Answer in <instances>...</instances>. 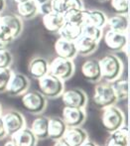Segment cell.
I'll return each mask as SVG.
<instances>
[{
    "label": "cell",
    "mask_w": 130,
    "mask_h": 146,
    "mask_svg": "<svg viewBox=\"0 0 130 146\" xmlns=\"http://www.w3.org/2000/svg\"><path fill=\"white\" fill-rule=\"evenodd\" d=\"M22 21L18 16L8 14L0 17V39L8 43L15 40L22 32Z\"/></svg>",
    "instance_id": "obj_1"
},
{
    "label": "cell",
    "mask_w": 130,
    "mask_h": 146,
    "mask_svg": "<svg viewBox=\"0 0 130 146\" xmlns=\"http://www.w3.org/2000/svg\"><path fill=\"white\" fill-rule=\"evenodd\" d=\"M101 73V79L106 82H112L121 75L123 66L121 61L114 55H106L98 61Z\"/></svg>",
    "instance_id": "obj_2"
},
{
    "label": "cell",
    "mask_w": 130,
    "mask_h": 146,
    "mask_svg": "<svg viewBox=\"0 0 130 146\" xmlns=\"http://www.w3.org/2000/svg\"><path fill=\"white\" fill-rule=\"evenodd\" d=\"M92 102L94 106L100 110H103L107 106H114L117 102V98L110 84L96 85L94 90Z\"/></svg>",
    "instance_id": "obj_3"
},
{
    "label": "cell",
    "mask_w": 130,
    "mask_h": 146,
    "mask_svg": "<svg viewBox=\"0 0 130 146\" xmlns=\"http://www.w3.org/2000/svg\"><path fill=\"white\" fill-rule=\"evenodd\" d=\"M38 86L41 94L50 98H58L64 92V82L49 73L38 79Z\"/></svg>",
    "instance_id": "obj_4"
},
{
    "label": "cell",
    "mask_w": 130,
    "mask_h": 146,
    "mask_svg": "<svg viewBox=\"0 0 130 146\" xmlns=\"http://www.w3.org/2000/svg\"><path fill=\"white\" fill-rule=\"evenodd\" d=\"M125 116L122 110L117 108L114 106H107L103 108L101 114V123L102 126L108 131L109 133L119 129L124 125Z\"/></svg>",
    "instance_id": "obj_5"
},
{
    "label": "cell",
    "mask_w": 130,
    "mask_h": 146,
    "mask_svg": "<svg viewBox=\"0 0 130 146\" xmlns=\"http://www.w3.org/2000/svg\"><path fill=\"white\" fill-rule=\"evenodd\" d=\"M21 104L27 111L39 114L46 108V98L38 92H25L21 98Z\"/></svg>",
    "instance_id": "obj_6"
},
{
    "label": "cell",
    "mask_w": 130,
    "mask_h": 146,
    "mask_svg": "<svg viewBox=\"0 0 130 146\" xmlns=\"http://www.w3.org/2000/svg\"><path fill=\"white\" fill-rule=\"evenodd\" d=\"M75 65L72 60L64 58H56L51 64H49L48 73L55 77L64 80H69L75 73Z\"/></svg>",
    "instance_id": "obj_7"
},
{
    "label": "cell",
    "mask_w": 130,
    "mask_h": 146,
    "mask_svg": "<svg viewBox=\"0 0 130 146\" xmlns=\"http://www.w3.org/2000/svg\"><path fill=\"white\" fill-rule=\"evenodd\" d=\"M64 106L68 108H84L88 102V96L84 90L80 88H71L61 94Z\"/></svg>",
    "instance_id": "obj_8"
},
{
    "label": "cell",
    "mask_w": 130,
    "mask_h": 146,
    "mask_svg": "<svg viewBox=\"0 0 130 146\" xmlns=\"http://www.w3.org/2000/svg\"><path fill=\"white\" fill-rule=\"evenodd\" d=\"M2 118H3L7 135H10V136L26 126V121L24 116L22 115V113L16 111V110H10V111L6 112L2 116Z\"/></svg>",
    "instance_id": "obj_9"
},
{
    "label": "cell",
    "mask_w": 130,
    "mask_h": 146,
    "mask_svg": "<svg viewBox=\"0 0 130 146\" xmlns=\"http://www.w3.org/2000/svg\"><path fill=\"white\" fill-rule=\"evenodd\" d=\"M86 118L84 108H68L65 106L62 111V119L67 127H78L82 125Z\"/></svg>",
    "instance_id": "obj_10"
},
{
    "label": "cell",
    "mask_w": 130,
    "mask_h": 146,
    "mask_svg": "<svg viewBox=\"0 0 130 146\" xmlns=\"http://www.w3.org/2000/svg\"><path fill=\"white\" fill-rule=\"evenodd\" d=\"M29 88V80L22 74H13L6 87V92L10 96H21Z\"/></svg>",
    "instance_id": "obj_11"
},
{
    "label": "cell",
    "mask_w": 130,
    "mask_h": 146,
    "mask_svg": "<svg viewBox=\"0 0 130 146\" xmlns=\"http://www.w3.org/2000/svg\"><path fill=\"white\" fill-rule=\"evenodd\" d=\"M105 45L112 51H120L127 47V33L108 31L104 36Z\"/></svg>",
    "instance_id": "obj_12"
},
{
    "label": "cell",
    "mask_w": 130,
    "mask_h": 146,
    "mask_svg": "<svg viewBox=\"0 0 130 146\" xmlns=\"http://www.w3.org/2000/svg\"><path fill=\"white\" fill-rule=\"evenodd\" d=\"M82 75L86 81L96 83L101 80V73H100L99 63L96 60H88L82 65L80 68Z\"/></svg>",
    "instance_id": "obj_13"
},
{
    "label": "cell",
    "mask_w": 130,
    "mask_h": 146,
    "mask_svg": "<svg viewBox=\"0 0 130 146\" xmlns=\"http://www.w3.org/2000/svg\"><path fill=\"white\" fill-rule=\"evenodd\" d=\"M55 51L58 57L68 60H73L78 55L75 42L60 38L55 43Z\"/></svg>",
    "instance_id": "obj_14"
},
{
    "label": "cell",
    "mask_w": 130,
    "mask_h": 146,
    "mask_svg": "<svg viewBox=\"0 0 130 146\" xmlns=\"http://www.w3.org/2000/svg\"><path fill=\"white\" fill-rule=\"evenodd\" d=\"M11 141L17 146H36L38 138L29 127H23L11 135Z\"/></svg>",
    "instance_id": "obj_15"
},
{
    "label": "cell",
    "mask_w": 130,
    "mask_h": 146,
    "mask_svg": "<svg viewBox=\"0 0 130 146\" xmlns=\"http://www.w3.org/2000/svg\"><path fill=\"white\" fill-rule=\"evenodd\" d=\"M63 138L71 146H80L88 140V133L82 127H68Z\"/></svg>",
    "instance_id": "obj_16"
},
{
    "label": "cell",
    "mask_w": 130,
    "mask_h": 146,
    "mask_svg": "<svg viewBox=\"0 0 130 146\" xmlns=\"http://www.w3.org/2000/svg\"><path fill=\"white\" fill-rule=\"evenodd\" d=\"M64 24H65V19L63 14L52 11L51 13L43 16V25L49 32H59Z\"/></svg>",
    "instance_id": "obj_17"
},
{
    "label": "cell",
    "mask_w": 130,
    "mask_h": 146,
    "mask_svg": "<svg viewBox=\"0 0 130 146\" xmlns=\"http://www.w3.org/2000/svg\"><path fill=\"white\" fill-rule=\"evenodd\" d=\"M67 128V125L65 124L63 119L60 118V117L49 118L48 137H50L53 140H58V139L63 138Z\"/></svg>",
    "instance_id": "obj_18"
},
{
    "label": "cell",
    "mask_w": 130,
    "mask_h": 146,
    "mask_svg": "<svg viewBox=\"0 0 130 146\" xmlns=\"http://www.w3.org/2000/svg\"><path fill=\"white\" fill-rule=\"evenodd\" d=\"M75 44L76 47H77L78 54L86 56V55H90L94 51H96V49L98 48V42L92 39L90 37H88L86 35L82 34L75 41Z\"/></svg>",
    "instance_id": "obj_19"
},
{
    "label": "cell",
    "mask_w": 130,
    "mask_h": 146,
    "mask_svg": "<svg viewBox=\"0 0 130 146\" xmlns=\"http://www.w3.org/2000/svg\"><path fill=\"white\" fill-rule=\"evenodd\" d=\"M49 63L43 58H35L29 63L28 72L34 79H40L48 74Z\"/></svg>",
    "instance_id": "obj_20"
},
{
    "label": "cell",
    "mask_w": 130,
    "mask_h": 146,
    "mask_svg": "<svg viewBox=\"0 0 130 146\" xmlns=\"http://www.w3.org/2000/svg\"><path fill=\"white\" fill-rule=\"evenodd\" d=\"M48 126L49 118L46 116H39L33 119L29 128L38 139L48 138Z\"/></svg>",
    "instance_id": "obj_21"
},
{
    "label": "cell",
    "mask_w": 130,
    "mask_h": 146,
    "mask_svg": "<svg viewBox=\"0 0 130 146\" xmlns=\"http://www.w3.org/2000/svg\"><path fill=\"white\" fill-rule=\"evenodd\" d=\"M106 146H128V128L126 125L110 133Z\"/></svg>",
    "instance_id": "obj_22"
},
{
    "label": "cell",
    "mask_w": 130,
    "mask_h": 146,
    "mask_svg": "<svg viewBox=\"0 0 130 146\" xmlns=\"http://www.w3.org/2000/svg\"><path fill=\"white\" fill-rule=\"evenodd\" d=\"M82 25L65 22L63 27L60 29V31L58 33L60 34L61 38L65 39V40H68V41H73V42H75L78 37L82 35Z\"/></svg>",
    "instance_id": "obj_23"
},
{
    "label": "cell",
    "mask_w": 130,
    "mask_h": 146,
    "mask_svg": "<svg viewBox=\"0 0 130 146\" xmlns=\"http://www.w3.org/2000/svg\"><path fill=\"white\" fill-rule=\"evenodd\" d=\"M106 23L107 18L103 12L99 11V10L86 11L84 24H88V25H92L101 29Z\"/></svg>",
    "instance_id": "obj_24"
},
{
    "label": "cell",
    "mask_w": 130,
    "mask_h": 146,
    "mask_svg": "<svg viewBox=\"0 0 130 146\" xmlns=\"http://www.w3.org/2000/svg\"><path fill=\"white\" fill-rule=\"evenodd\" d=\"M17 10L19 15H21L24 18H27V19H30V18L36 16L38 13V4L34 0H29V1L18 4Z\"/></svg>",
    "instance_id": "obj_25"
},
{
    "label": "cell",
    "mask_w": 130,
    "mask_h": 146,
    "mask_svg": "<svg viewBox=\"0 0 130 146\" xmlns=\"http://www.w3.org/2000/svg\"><path fill=\"white\" fill-rule=\"evenodd\" d=\"M110 30L116 31V32H127L128 29V17L127 15H117L111 17L107 21Z\"/></svg>",
    "instance_id": "obj_26"
},
{
    "label": "cell",
    "mask_w": 130,
    "mask_h": 146,
    "mask_svg": "<svg viewBox=\"0 0 130 146\" xmlns=\"http://www.w3.org/2000/svg\"><path fill=\"white\" fill-rule=\"evenodd\" d=\"M86 13V10L84 9H70L67 10L63 15H64L65 22L84 25Z\"/></svg>",
    "instance_id": "obj_27"
},
{
    "label": "cell",
    "mask_w": 130,
    "mask_h": 146,
    "mask_svg": "<svg viewBox=\"0 0 130 146\" xmlns=\"http://www.w3.org/2000/svg\"><path fill=\"white\" fill-rule=\"evenodd\" d=\"M110 86L112 87L115 94H116L117 100H125L128 96V82L127 80L116 79L110 82Z\"/></svg>",
    "instance_id": "obj_28"
},
{
    "label": "cell",
    "mask_w": 130,
    "mask_h": 146,
    "mask_svg": "<svg viewBox=\"0 0 130 146\" xmlns=\"http://www.w3.org/2000/svg\"><path fill=\"white\" fill-rule=\"evenodd\" d=\"M111 9L116 14L127 15L129 8V0H110Z\"/></svg>",
    "instance_id": "obj_29"
},
{
    "label": "cell",
    "mask_w": 130,
    "mask_h": 146,
    "mask_svg": "<svg viewBox=\"0 0 130 146\" xmlns=\"http://www.w3.org/2000/svg\"><path fill=\"white\" fill-rule=\"evenodd\" d=\"M82 34L86 35L88 37H90L94 40L99 42V40L102 37V32L100 28L94 27L92 25H88V24H84L82 25Z\"/></svg>",
    "instance_id": "obj_30"
},
{
    "label": "cell",
    "mask_w": 130,
    "mask_h": 146,
    "mask_svg": "<svg viewBox=\"0 0 130 146\" xmlns=\"http://www.w3.org/2000/svg\"><path fill=\"white\" fill-rule=\"evenodd\" d=\"M13 72L9 68H0V92H5L7 84L11 79Z\"/></svg>",
    "instance_id": "obj_31"
},
{
    "label": "cell",
    "mask_w": 130,
    "mask_h": 146,
    "mask_svg": "<svg viewBox=\"0 0 130 146\" xmlns=\"http://www.w3.org/2000/svg\"><path fill=\"white\" fill-rule=\"evenodd\" d=\"M12 63V55L7 50H0V68H9Z\"/></svg>",
    "instance_id": "obj_32"
},
{
    "label": "cell",
    "mask_w": 130,
    "mask_h": 146,
    "mask_svg": "<svg viewBox=\"0 0 130 146\" xmlns=\"http://www.w3.org/2000/svg\"><path fill=\"white\" fill-rule=\"evenodd\" d=\"M50 3H51V6H52L53 12L64 14L67 11L66 0H50Z\"/></svg>",
    "instance_id": "obj_33"
},
{
    "label": "cell",
    "mask_w": 130,
    "mask_h": 146,
    "mask_svg": "<svg viewBox=\"0 0 130 146\" xmlns=\"http://www.w3.org/2000/svg\"><path fill=\"white\" fill-rule=\"evenodd\" d=\"M67 10L70 9H84L82 0H66Z\"/></svg>",
    "instance_id": "obj_34"
},
{
    "label": "cell",
    "mask_w": 130,
    "mask_h": 146,
    "mask_svg": "<svg viewBox=\"0 0 130 146\" xmlns=\"http://www.w3.org/2000/svg\"><path fill=\"white\" fill-rule=\"evenodd\" d=\"M53 10H52V6H51V3H50V0L43 4H40L38 5V12H40L41 14H43V16L46 15V14H49L51 13Z\"/></svg>",
    "instance_id": "obj_35"
},
{
    "label": "cell",
    "mask_w": 130,
    "mask_h": 146,
    "mask_svg": "<svg viewBox=\"0 0 130 146\" xmlns=\"http://www.w3.org/2000/svg\"><path fill=\"white\" fill-rule=\"evenodd\" d=\"M6 135H7V132H6L5 125H4V122H3V118H2V115H0V139L4 138Z\"/></svg>",
    "instance_id": "obj_36"
},
{
    "label": "cell",
    "mask_w": 130,
    "mask_h": 146,
    "mask_svg": "<svg viewBox=\"0 0 130 146\" xmlns=\"http://www.w3.org/2000/svg\"><path fill=\"white\" fill-rule=\"evenodd\" d=\"M54 146H71V145H70L64 138H61V139L56 140V143L54 144Z\"/></svg>",
    "instance_id": "obj_37"
},
{
    "label": "cell",
    "mask_w": 130,
    "mask_h": 146,
    "mask_svg": "<svg viewBox=\"0 0 130 146\" xmlns=\"http://www.w3.org/2000/svg\"><path fill=\"white\" fill-rule=\"evenodd\" d=\"M80 146H96V144L94 142V141H92V140H88H88H86V141H84V142L82 143V144L80 145Z\"/></svg>",
    "instance_id": "obj_38"
},
{
    "label": "cell",
    "mask_w": 130,
    "mask_h": 146,
    "mask_svg": "<svg viewBox=\"0 0 130 146\" xmlns=\"http://www.w3.org/2000/svg\"><path fill=\"white\" fill-rule=\"evenodd\" d=\"M6 46H7V43L0 39V50H6Z\"/></svg>",
    "instance_id": "obj_39"
},
{
    "label": "cell",
    "mask_w": 130,
    "mask_h": 146,
    "mask_svg": "<svg viewBox=\"0 0 130 146\" xmlns=\"http://www.w3.org/2000/svg\"><path fill=\"white\" fill-rule=\"evenodd\" d=\"M4 6H5V0H0V12L4 9Z\"/></svg>",
    "instance_id": "obj_40"
},
{
    "label": "cell",
    "mask_w": 130,
    "mask_h": 146,
    "mask_svg": "<svg viewBox=\"0 0 130 146\" xmlns=\"http://www.w3.org/2000/svg\"><path fill=\"white\" fill-rule=\"evenodd\" d=\"M4 146H17V145H16L15 143L12 142L11 140H9V141H7V142H6L5 144H4Z\"/></svg>",
    "instance_id": "obj_41"
},
{
    "label": "cell",
    "mask_w": 130,
    "mask_h": 146,
    "mask_svg": "<svg viewBox=\"0 0 130 146\" xmlns=\"http://www.w3.org/2000/svg\"><path fill=\"white\" fill-rule=\"evenodd\" d=\"M35 2H36L38 5H40V4H43V3H45V2H47V1H49V0H34Z\"/></svg>",
    "instance_id": "obj_42"
},
{
    "label": "cell",
    "mask_w": 130,
    "mask_h": 146,
    "mask_svg": "<svg viewBox=\"0 0 130 146\" xmlns=\"http://www.w3.org/2000/svg\"><path fill=\"white\" fill-rule=\"evenodd\" d=\"M14 1L16 2L17 4H19V3H23V2H26V1H29V0H14Z\"/></svg>",
    "instance_id": "obj_43"
},
{
    "label": "cell",
    "mask_w": 130,
    "mask_h": 146,
    "mask_svg": "<svg viewBox=\"0 0 130 146\" xmlns=\"http://www.w3.org/2000/svg\"><path fill=\"white\" fill-rule=\"evenodd\" d=\"M0 115H1V106H0Z\"/></svg>",
    "instance_id": "obj_44"
},
{
    "label": "cell",
    "mask_w": 130,
    "mask_h": 146,
    "mask_svg": "<svg viewBox=\"0 0 130 146\" xmlns=\"http://www.w3.org/2000/svg\"><path fill=\"white\" fill-rule=\"evenodd\" d=\"M99 1H104V0H99Z\"/></svg>",
    "instance_id": "obj_45"
},
{
    "label": "cell",
    "mask_w": 130,
    "mask_h": 146,
    "mask_svg": "<svg viewBox=\"0 0 130 146\" xmlns=\"http://www.w3.org/2000/svg\"><path fill=\"white\" fill-rule=\"evenodd\" d=\"M0 17H1V16H0Z\"/></svg>",
    "instance_id": "obj_46"
}]
</instances>
